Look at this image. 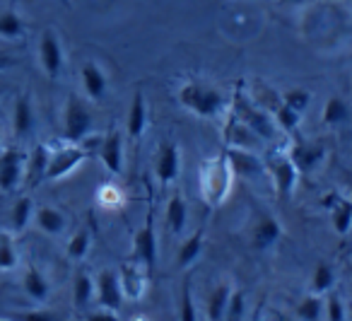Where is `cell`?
<instances>
[{
  "label": "cell",
  "mask_w": 352,
  "mask_h": 321,
  "mask_svg": "<svg viewBox=\"0 0 352 321\" xmlns=\"http://www.w3.org/2000/svg\"><path fill=\"white\" fill-rule=\"evenodd\" d=\"M176 97H179V104L184 109H188V112L201 118H220L227 112V107H230L222 90L212 87L210 83H203V80H186V83H182Z\"/></svg>",
  "instance_id": "obj_1"
},
{
  "label": "cell",
  "mask_w": 352,
  "mask_h": 321,
  "mask_svg": "<svg viewBox=\"0 0 352 321\" xmlns=\"http://www.w3.org/2000/svg\"><path fill=\"white\" fill-rule=\"evenodd\" d=\"M232 118L249 128L258 141L273 143L275 136H278V123L273 121V116L263 107L251 102L244 92H236L234 99H232Z\"/></svg>",
  "instance_id": "obj_2"
},
{
  "label": "cell",
  "mask_w": 352,
  "mask_h": 321,
  "mask_svg": "<svg viewBox=\"0 0 352 321\" xmlns=\"http://www.w3.org/2000/svg\"><path fill=\"white\" fill-rule=\"evenodd\" d=\"M232 186V167L225 155H215L201 167V196L210 208L227 198Z\"/></svg>",
  "instance_id": "obj_3"
},
{
  "label": "cell",
  "mask_w": 352,
  "mask_h": 321,
  "mask_svg": "<svg viewBox=\"0 0 352 321\" xmlns=\"http://www.w3.org/2000/svg\"><path fill=\"white\" fill-rule=\"evenodd\" d=\"M63 133L68 138V143H82L92 133V114H89L87 104L78 94H70L68 102H65Z\"/></svg>",
  "instance_id": "obj_4"
},
{
  "label": "cell",
  "mask_w": 352,
  "mask_h": 321,
  "mask_svg": "<svg viewBox=\"0 0 352 321\" xmlns=\"http://www.w3.org/2000/svg\"><path fill=\"white\" fill-rule=\"evenodd\" d=\"M265 165V174H270L275 184V191H278L283 198H289L297 186V176H299V169L294 167L292 157H287L285 152H268V157L263 160Z\"/></svg>",
  "instance_id": "obj_5"
},
{
  "label": "cell",
  "mask_w": 352,
  "mask_h": 321,
  "mask_svg": "<svg viewBox=\"0 0 352 321\" xmlns=\"http://www.w3.org/2000/svg\"><path fill=\"white\" fill-rule=\"evenodd\" d=\"M39 63L49 80H58V75L63 73V44H60L58 32L51 30V27H46L39 37Z\"/></svg>",
  "instance_id": "obj_6"
},
{
  "label": "cell",
  "mask_w": 352,
  "mask_h": 321,
  "mask_svg": "<svg viewBox=\"0 0 352 321\" xmlns=\"http://www.w3.org/2000/svg\"><path fill=\"white\" fill-rule=\"evenodd\" d=\"M87 150L80 143H70L65 147H58L56 152H51L49 169H46V181H58L63 176H68L70 172H75L85 160H87Z\"/></svg>",
  "instance_id": "obj_7"
},
{
  "label": "cell",
  "mask_w": 352,
  "mask_h": 321,
  "mask_svg": "<svg viewBox=\"0 0 352 321\" xmlns=\"http://www.w3.org/2000/svg\"><path fill=\"white\" fill-rule=\"evenodd\" d=\"M25 165L27 152L17 147H8L0 155V191L3 194H15L25 181Z\"/></svg>",
  "instance_id": "obj_8"
},
{
  "label": "cell",
  "mask_w": 352,
  "mask_h": 321,
  "mask_svg": "<svg viewBox=\"0 0 352 321\" xmlns=\"http://www.w3.org/2000/svg\"><path fill=\"white\" fill-rule=\"evenodd\" d=\"M135 261H140L147 271L155 268V258H157V234H155V210H147L145 225L135 232L133 237V256Z\"/></svg>",
  "instance_id": "obj_9"
},
{
  "label": "cell",
  "mask_w": 352,
  "mask_h": 321,
  "mask_svg": "<svg viewBox=\"0 0 352 321\" xmlns=\"http://www.w3.org/2000/svg\"><path fill=\"white\" fill-rule=\"evenodd\" d=\"M94 295H97L99 307L104 309L118 311L123 304V287L121 280H118V273L113 271H102L97 276V282H94Z\"/></svg>",
  "instance_id": "obj_10"
},
{
  "label": "cell",
  "mask_w": 352,
  "mask_h": 321,
  "mask_svg": "<svg viewBox=\"0 0 352 321\" xmlns=\"http://www.w3.org/2000/svg\"><path fill=\"white\" fill-rule=\"evenodd\" d=\"M182 172V152L179 145L171 141H164L157 147V157H155V174L162 184H171V181L179 176Z\"/></svg>",
  "instance_id": "obj_11"
},
{
  "label": "cell",
  "mask_w": 352,
  "mask_h": 321,
  "mask_svg": "<svg viewBox=\"0 0 352 321\" xmlns=\"http://www.w3.org/2000/svg\"><path fill=\"white\" fill-rule=\"evenodd\" d=\"M97 155L102 165L111 172L113 176L123 174V133L118 128H111L107 136L99 141Z\"/></svg>",
  "instance_id": "obj_12"
},
{
  "label": "cell",
  "mask_w": 352,
  "mask_h": 321,
  "mask_svg": "<svg viewBox=\"0 0 352 321\" xmlns=\"http://www.w3.org/2000/svg\"><path fill=\"white\" fill-rule=\"evenodd\" d=\"M147 276H150V271H147L140 261H135V258H128V261H123L121 273H118V280H121V287H123V297L140 300L142 292H145Z\"/></svg>",
  "instance_id": "obj_13"
},
{
  "label": "cell",
  "mask_w": 352,
  "mask_h": 321,
  "mask_svg": "<svg viewBox=\"0 0 352 321\" xmlns=\"http://www.w3.org/2000/svg\"><path fill=\"white\" fill-rule=\"evenodd\" d=\"M80 80H82L85 94H87L94 104L104 102L107 90H109V80H107V75H104V70L99 68L94 61L82 63V68H80Z\"/></svg>",
  "instance_id": "obj_14"
},
{
  "label": "cell",
  "mask_w": 352,
  "mask_h": 321,
  "mask_svg": "<svg viewBox=\"0 0 352 321\" xmlns=\"http://www.w3.org/2000/svg\"><path fill=\"white\" fill-rule=\"evenodd\" d=\"M51 150L41 143V145L32 147V152H27V165H25V184L30 189H36L41 181H46V169H49Z\"/></svg>",
  "instance_id": "obj_15"
},
{
  "label": "cell",
  "mask_w": 352,
  "mask_h": 321,
  "mask_svg": "<svg viewBox=\"0 0 352 321\" xmlns=\"http://www.w3.org/2000/svg\"><path fill=\"white\" fill-rule=\"evenodd\" d=\"M227 162H230L232 167V174H239V176H258L265 172V165L263 160H258V157L254 155L251 150H244V147H230V150L225 152Z\"/></svg>",
  "instance_id": "obj_16"
},
{
  "label": "cell",
  "mask_w": 352,
  "mask_h": 321,
  "mask_svg": "<svg viewBox=\"0 0 352 321\" xmlns=\"http://www.w3.org/2000/svg\"><path fill=\"white\" fill-rule=\"evenodd\" d=\"M126 131H128V138H131L133 143L140 141L147 131V102H145L142 90H135V94H133L131 112H128V121H126Z\"/></svg>",
  "instance_id": "obj_17"
},
{
  "label": "cell",
  "mask_w": 352,
  "mask_h": 321,
  "mask_svg": "<svg viewBox=\"0 0 352 321\" xmlns=\"http://www.w3.org/2000/svg\"><path fill=\"white\" fill-rule=\"evenodd\" d=\"M34 123H36V116H34V107H32V99L27 97V94H22V97H17L15 109H12V133H15L17 138L32 136Z\"/></svg>",
  "instance_id": "obj_18"
},
{
  "label": "cell",
  "mask_w": 352,
  "mask_h": 321,
  "mask_svg": "<svg viewBox=\"0 0 352 321\" xmlns=\"http://www.w3.org/2000/svg\"><path fill=\"white\" fill-rule=\"evenodd\" d=\"M323 155H326V147H323V143H318V141L316 143H297V145L292 147V162L299 172H311L314 167L323 160Z\"/></svg>",
  "instance_id": "obj_19"
},
{
  "label": "cell",
  "mask_w": 352,
  "mask_h": 321,
  "mask_svg": "<svg viewBox=\"0 0 352 321\" xmlns=\"http://www.w3.org/2000/svg\"><path fill=\"white\" fill-rule=\"evenodd\" d=\"M22 287H25L27 295L34 302H39V304L49 300V295H51L49 280H46V276L36 266H27L25 276H22Z\"/></svg>",
  "instance_id": "obj_20"
},
{
  "label": "cell",
  "mask_w": 352,
  "mask_h": 321,
  "mask_svg": "<svg viewBox=\"0 0 352 321\" xmlns=\"http://www.w3.org/2000/svg\"><path fill=\"white\" fill-rule=\"evenodd\" d=\"M34 222L36 227L41 229V232L51 234V237H56V234H63L65 225H68V220H65V215L60 213L58 208H51V205H41V208L34 210Z\"/></svg>",
  "instance_id": "obj_21"
},
{
  "label": "cell",
  "mask_w": 352,
  "mask_h": 321,
  "mask_svg": "<svg viewBox=\"0 0 352 321\" xmlns=\"http://www.w3.org/2000/svg\"><path fill=\"white\" fill-rule=\"evenodd\" d=\"M280 237H283V227H280V222L273 218V215H263L254 229L256 249H261V251H263V249H270Z\"/></svg>",
  "instance_id": "obj_22"
},
{
  "label": "cell",
  "mask_w": 352,
  "mask_h": 321,
  "mask_svg": "<svg viewBox=\"0 0 352 321\" xmlns=\"http://www.w3.org/2000/svg\"><path fill=\"white\" fill-rule=\"evenodd\" d=\"M333 229L338 234H347L352 229V198H342V196H333Z\"/></svg>",
  "instance_id": "obj_23"
},
{
  "label": "cell",
  "mask_w": 352,
  "mask_h": 321,
  "mask_svg": "<svg viewBox=\"0 0 352 321\" xmlns=\"http://www.w3.org/2000/svg\"><path fill=\"white\" fill-rule=\"evenodd\" d=\"M186 220H188V208H186V200L182 198L179 194H174L166 203V225L174 234H182L184 227H186Z\"/></svg>",
  "instance_id": "obj_24"
},
{
  "label": "cell",
  "mask_w": 352,
  "mask_h": 321,
  "mask_svg": "<svg viewBox=\"0 0 352 321\" xmlns=\"http://www.w3.org/2000/svg\"><path fill=\"white\" fill-rule=\"evenodd\" d=\"M232 297V285L230 282H222L215 290L210 292V300H208V319L210 321H225V311L230 304Z\"/></svg>",
  "instance_id": "obj_25"
},
{
  "label": "cell",
  "mask_w": 352,
  "mask_h": 321,
  "mask_svg": "<svg viewBox=\"0 0 352 321\" xmlns=\"http://www.w3.org/2000/svg\"><path fill=\"white\" fill-rule=\"evenodd\" d=\"M92 297H94V280L89 278L87 271H80L78 276H75V280H73V304H75V309L85 311L89 302H92Z\"/></svg>",
  "instance_id": "obj_26"
},
{
  "label": "cell",
  "mask_w": 352,
  "mask_h": 321,
  "mask_svg": "<svg viewBox=\"0 0 352 321\" xmlns=\"http://www.w3.org/2000/svg\"><path fill=\"white\" fill-rule=\"evenodd\" d=\"M34 220V200L30 196H22L15 200L10 213V222H12V232H25L27 225Z\"/></svg>",
  "instance_id": "obj_27"
},
{
  "label": "cell",
  "mask_w": 352,
  "mask_h": 321,
  "mask_svg": "<svg viewBox=\"0 0 352 321\" xmlns=\"http://www.w3.org/2000/svg\"><path fill=\"white\" fill-rule=\"evenodd\" d=\"M27 32V25L25 20H22L20 15H17V10H6L0 12V37L3 39H22Z\"/></svg>",
  "instance_id": "obj_28"
},
{
  "label": "cell",
  "mask_w": 352,
  "mask_h": 321,
  "mask_svg": "<svg viewBox=\"0 0 352 321\" xmlns=\"http://www.w3.org/2000/svg\"><path fill=\"white\" fill-rule=\"evenodd\" d=\"M203 239H206V232H203V229H196V232H193L191 237L182 244V249H179V253H176V258H179V266H182V268L191 266V263L201 256Z\"/></svg>",
  "instance_id": "obj_29"
},
{
  "label": "cell",
  "mask_w": 352,
  "mask_h": 321,
  "mask_svg": "<svg viewBox=\"0 0 352 321\" xmlns=\"http://www.w3.org/2000/svg\"><path fill=\"white\" fill-rule=\"evenodd\" d=\"M273 121L278 123L285 133L292 136V133L297 131L299 121H302V114H297L294 109H289L287 104L283 102V97H278V102H275V107H273Z\"/></svg>",
  "instance_id": "obj_30"
},
{
  "label": "cell",
  "mask_w": 352,
  "mask_h": 321,
  "mask_svg": "<svg viewBox=\"0 0 352 321\" xmlns=\"http://www.w3.org/2000/svg\"><path fill=\"white\" fill-rule=\"evenodd\" d=\"M89 247H92V232H89L87 227H80L78 232L68 239L65 253H68V258H73V261H82V258L87 256Z\"/></svg>",
  "instance_id": "obj_31"
},
{
  "label": "cell",
  "mask_w": 352,
  "mask_h": 321,
  "mask_svg": "<svg viewBox=\"0 0 352 321\" xmlns=\"http://www.w3.org/2000/svg\"><path fill=\"white\" fill-rule=\"evenodd\" d=\"M350 118V107H347L345 99L331 97L323 107V123L326 126H338V123H345Z\"/></svg>",
  "instance_id": "obj_32"
},
{
  "label": "cell",
  "mask_w": 352,
  "mask_h": 321,
  "mask_svg": "<svg viewBox=\"0 0 352 321\" xmlns=\"http://www.w3.org/2000/svg\"><path fill=\"white\" fill-rule=\"evenodd\" d=\"M17 268V249L10 232H0V271H15Z\"/></svg>",
  "instance_id": "obj_33"
},
{
  "label": "cell",
  "mask_w": 352,
  "mask_h": 321,
  "mask_svg": "<svg viewBox=\"0 0 352 321\" xmlns=\"http://www.w3.org/2000/svg\"><path fill=\"white\" fill-rule=\"evenodd\" d=\"M336 282V273L328 263H318L316 271H314V280H311V292L314 295H323L328 292Z\"/></svg>",
  "instance_id": "obj_34"
},
{
  "label": "cell",
  "mask_w": 352,
  "mask_h": 321,
  "mask_svg": "<svg viewBox=\"0 0 352 321\" xmlns=\"http://www.w3.org/2000/svg\"><path fill=\"white\" fill-rule=\"evenodd\" d=\"M321 311H323V302L318 295L304 297V300L297 304V316L302 321H318L321 319Z\"/></svg>",
  "instance_id": "obj_35"
},
{
  "label": "cell",
  "mask_w": 352,
  "mask_h": 321,
  "mask_svg": "<svg viewBox=\"0 0 352 321\" xmlns=\"http://www.w3.org/2000/svg\"><path fill=\"white\" fill-rule=\"evenodd\" d=\"M179 321H198L196 314V304H193V295H191V282H184L182 290V302H179Z\"/></svg>",
  "instance_id": "obj_36"
},
{
  "label": "cell",
  "mask_w": 352,
  "mask_h": 321,
  "mask_svg": "<svg viewBox=\"0 0 352 321\" xmlns=\"http://www.w3.org/2000/svg\"><path fill=\"white\" fill-rule=\"evenodd\" d=\"M283 102L287 104L289 109H294L297 114H304L309 107V102H311V94L307 92V90L297 87V90H289V92L283 94Z\"/></svg>",
  "instance_id": "obj_37"
},
{
  "label": "cell",
  "mask_w": 352,
  "mask_h": 321,
  "mask_svg": "<svg viewBox=\"0 0 352 321\" xmlns=\"http://www.w3.org/2000/svg\"><path fill=\"white\" fill-rule=\"evenodd\" d=\"M10 321H60L56 314L51 311H41V309H32V311H12V314H6Z\"/></svg>",
  "instance_id": "obj_38"
},
{
  "label": "cell",
  "mask_w": 352,
  "mask_h": 321,
  "mask_svg": "<svg viewBox=\"0 0 352 321\" xmlns=\"http://www.w3.org/2000/svg\"><path fill=\"white\" fill-rule=\"evenodd\" d=\"M241 314H244V295H241V292H232L230 304H227V311H225V319L239 321Z\"/></svg>",
  "instance_id": "obj_39"
},
{
  "label": "cell",
  "mask_w": 352,
  "mask_h": 321,
  "mask_svg": "<svg viewBox=\"0 0 352 321\" xmlns=\"http://www.w3.org/2000/svg\"><path fill=\"white\" fill-rule=\"evenodd\" d=\"M326 309H328V321H342V316H345V311H342V302L340 297H328L326 302Z\"/></svg>",
  "instance_id": "obj_40"
},
{
  "label": "cell",
  "mask_w": 352,
  "mask_h": 321,
  "mask_svg": "<svg viewBox=\"0 0 352 321\" xmlns=\"http://www.w3.org/2000/svg\"><path fill=\"white\" fill-rule=\"evenodd\" d=\"M85 321H121L118 319V314L116 311H111V309H97V311H89L87 316H85Z\"/></svg>",
  "instance_id": "obj_41"
},
{
  "label": "cell",
  "mask_w": 352,
  "mask_h": 321,
  "mask_svg": "<svg viewBox=\"0 0 352 321\" xmlns=\"http://www.w3.org/2000/svg\"><path fill=\"white\" fill-rule=\"evenodd\" d=\"M10 65H15V59L6 51H0V70H8Z\"/></svg>",
  "instance_id": "obj_42"
},
{
  "label": "cell",
  "mask_w": 352,
  "mask_h": 321,
  "mask_svg": "<svg viewBox=\"0 0 352 321\" xmlns=\"http://www.w3.org/2000/svg\"><path fill=\"white\" fill-rule=\"evenodd\" d=\"M283 3H285V6H302L304 0H283Z\"/></svg>",
  "instance_id": "obj_43"
},
{
  "label": "cell",
  "mask_w": 352,
  "mask_h": 321,
  "mask_svg": "<svg viewBox=\"0 0 352 321\" xmlns=\"http://www.w3.org/2000/svg\"><path fill=\"white\" fill-rule=\"evenodd\" d=\"M0 321H10V319H8V316H3V319H0Z\"/></svg>",
  "instance_id": "obj_44"
},
{
  "label": "cell",
  "mask_w": 352,
  "mask_h": 321,
  "mask_svg": "<svg viewBox=\"0 0 352 321\" xmlns=\"http://www.w3.org/2000/svg\"><path fill=\"white\" fill-rule=\"evenodd\" d=\"M10 3H12V6H15V0H10Z\"/></svg>",
  "instance_id": "obj_45"
},
{
  "label": "cell",
  "mask_w": 352,
  "mask_h": 321,
  "mask_svg": "<svg viewBox=\"0 0 352 321\" xmlns=\"http://www.w3.org/2000/svg\"><path fill=\"white\" fill-rule=\"evenodd\" d=\"M63 3H65V6H68V0H63Z\"/></svg>",
  "instance_id": "obj_46"
},
{
  "label": "cell",
  "mask_w": 352,
  "mask_h": 321,
  "mask_svg": "<svg viewBox=\"0 0 352 321\" xmlns=\"http://www.w3.org/2000/svg\"><path fill=\"white\" fill-rule=\"evenodd\" d=\"M138 321H147V319H138Z\"/></svg>",
  "instance_id": "obj_47"
}]
</instances>
